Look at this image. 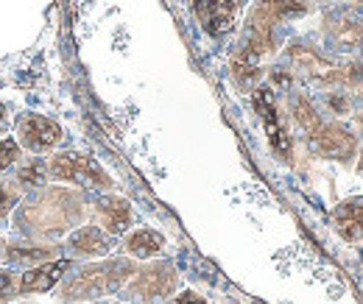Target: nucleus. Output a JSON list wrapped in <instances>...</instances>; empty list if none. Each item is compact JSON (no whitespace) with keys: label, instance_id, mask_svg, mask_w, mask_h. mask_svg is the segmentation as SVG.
<instances>
[{"label":"nucleus","instance_id":"obj_1","mask_svg":"<svg viewBox=\"0 0 363 304\" xmlns=\"http://www.w3.org/2000/svg\"><path fill=\"white\" fill-rule=\"evenodd\" d=\"M313 0H257L246 17L243 34L232 50L229 73L240 89H252L263 79V59L282 45V28L291 20L305 17Z\"/></svg>","mask_w":363,"mask_h":304},{"label":"nucleus","instance_id":"obj_2","mask_svg":"<svg viewBox=\"0 0 363 304\" xmlns=\"http://www.w3.org/2000/svg\"><path fill=\"white\" fill-rule=\"evenodd\" d=\"M87 218L90 201L84 190L70 184H43L23 196L9 220L17 237L59 243Z\"/></svg>","mask_w":363,"mask_h":304},{"label":"nucleus","instance_id":"obj_3","mask_svg":"<svg viewBox=\"0 0 363 304\" xmlns=\"http://www.w3.org/2000/svg\"><path fill=\"white\" fill-rule=\"evenodd\" d=\"M137 271V260L132 257H101L90 260L79 268H70L59 288L56 296L62 304H90L101 302L106 296H115L123 291L129 276Z\"/></svg>","mask_w":363,"mask_h":304},{"label":"nucleus","instance_id":"obj_4","mask_svg":"<svg viewBox=\"0 0 363 304\" xmlns=\"http://www.w3.org/2000/svg\"><path fill=\"white\" fill-rule=\"evenodd\" d=\"M282 67L294 76V81L305 84V87L324 92V89H338V67L341 59L316 43L299 37L285 45L282 53Z\"/></svg>","mask_w":363,"mask_h":304},{"label":"nucleus","instance_id":"obj_5","mask_svg":"<svg viewBox=\"0 0 363 304\" xmlns=\"http://www.w3.org/2000/svg\"><path fill=\"white\" fill-rule=\"evenodd\" d=\"M324 50L335 56H361L363 53V6L338 3L321 14L318 26Z\"/></svg>","mask_w":363,"mask_h":304},{"label":"nucleus","instance_id":"obj_6","mask_svg":"<svg viewBox=\"0 0 363 304\" xmlns=\"http://www.w3.org/2000/svg\"><path fill=\"white\" fill-rule=\"evenodd\" d=\"M179 271L171 260H145L123 285V299L132 304H165L179 293Z\"/></svg>","mask_w":363,"mask_h":304},{"label":"nucleus","instance_id":"obj_7","mask_svg":"<svg viewBox=\"0 0 363 304\" xmlns=\"http://www.w3.org/2000/svg\"><path fill=\"white\" fill-rule=\"evenodd\" d=\"M48 179L56 184H70L84 193H109L115 187L112 176L106 174L95 159L79 151H56L48 159Z\"/></svg>","mask_w":363,"mask_h":304},{"label":"nucleus","instance_id":"obj_8","mask_svg":"<svg viewBox=\"0 0 363 304\" xmlns=\"http://www.w3.org/2000/svg\"><path fill=\"white\" fill-rule=\"evenodd\" d=\"M305 142L318 159L338 162V165H352L361 151V137L344 120H324Z\"/></svg>","mask_w":363,"mask_h":304},{"label":"nucleus","instance_id":"obj_9","mask_svg":"<svg viewBox=\"0 0 363 304\" xmlns=\"http://www.w3.org/2000/svg\"><path fill=\"white\" fill-rule=\"evenodd\" d=\"M14 140L20 142L23 151L28 154H48V151H56V145L65 140V131L62 126L48 118V115H37V112H26L14 120Z\"/></svg>","mask_w":363,"mask_h":304},{"label":"nucleus","instance_id":"obj_10","mask_svg":"<svg viewBox=\"0 0 363 304\" xmlns=\"http://www.w3.org/2000/svg\"><path fill=\"white\" fill-rule=\"evenodd\" d=\"M255 109L266 126V134H269V142H272L274 154L282 159V162H291L294 159V140H291V131H288V123L277 106V98H274L272 87H257L255 89Z\"/></svg>","mask_w":363,"mask_h":304},{"label":"nucleus","instance_id":"obj_11","mask_svg":"<svg viewBox=\"0 0 363 304\" xmlns=\"http://www.w3.org/2000/svg\"><path fill=\"white\" fill-rule=\"evenodd\" d=\"M90 218L92 223H98L112 237H123L135 223V207L123 196L95 193V198L90 201Z\"/></svg>","mask_w":363,"mask_h":304},{"label":"nucleus","instance_id":"obj_12","mask_svg":"<svg viewBox=\"0 0 363 304\" xmlns=\"http://www.w3.org/2000/svg\"><path fill=\"white\" fill-rule=\"evenodd\" d=\"M115 240L118 237H112L109 232H104L98 223H82V226H76L67 237H65V254L70 257V260H101V257H109V252L115 249Z\"/></svg>","mask_w":363,"mask_h":304},{"label":"nucleus","instance_id":"obj_13","mask_svg":"<svg viewBox=\"0 0 363 304\" xmlns=\"http://www.w3.org/2000/svg\"><path fill=\"white\" fill-rule=\"evenodd\" d=\"M243 3L246 0H193V11L204 34H210L213 40H221L235 31Z\"/></svg>","mask_w":363,"mask_h":304},{"label":"nucleus","instance_id":"obj_14","mask_svg":"<svg viewBox=\"0 0 363 304\" xmlns=\"http://www.w3.org/2000/svg\"><path fill=\"white\" fill-rule=\"evenodd\" d=\"M59 257H65L62 243H43V240H26V237L6 240V249H3V262L9 268H23V271Z\"/></svg>","mask_w":363,"mask_h":304},{"label":"nucleus","instance_id":"obj_15","mask_svg":"<svg viewBox=\"0 0 363 304\" xmlns=\"http://www.w3.org/2000/svg\"><path fill=\"white\" fill-rule=\"evenodd\" d=\"M285 115H288L291 126L305 140L324 123V112L318 109V103L302 87H291L285 92Z\"/></svg>","mask_w":363,"mask_h":304},{"label":"nucleus","instance_id":"obj_16","mask_svg":"<svg viewBox=\"0 0 363 304\" xmlns=\"http://www.w3.org/2000/svg\"><path fill=\"white\" fill-rule=\"evenodd\" d=\"M70 268H73L70 257H59V260H50L20 271V299L23 296H34V293H50Z\"/></svg>","mask_w":363,"mask_h":304},{"label":"nucleus","instance_id":"obj_17","mask_svg":"<svg viewBox=\"0 0 363 304\" xmlns=\"http://www.w3.org/2000/svg\"><path fill=\"white\" fill-rule=\"evenodd\" d=\"M333 226L341 240L363 243V196H350L333 210Z\"/></svg>","mask_w":363,"mask_h":304},{"label":"nucleus","instance_id":"obj_18","mask_svg":"<svg viewBox=\"0 0 363 304\" xmlns=\"http://www.w3.org/2000/svg\"><path fill=\"white\" fill-rule=\"evenodd\" d=\"M165 235L162 232H157V229H151V226H140V229H129L126 235H123V252H126V257H132V260H154V257H160L162 252H165Z\"/></svg>","mask_w":363,"mask_h":304},{"label":"nucleus","instance_id":"obj_19","mask_svg":"<svg viewBox=\"0 0 363 304\" xmlns=\"http://www.w3.org/2000/svg\"><path fill=\"white\" fill-rule=\"evenodd\" d=\"M11 171H14V181L23 193H31V190L48 184V159L37 157V154H34V159H26V162L20 159Z\"/></svg>","mask_w":363,"mask_h":304},{"label":"nucleus","instance_id":"obj_20","mask_svg":"<svg viewBox=\"0 0 363 304\" xmlns=\"http://www.w3.org/2000/svg\"><path fill=\"white\" fill-rule=\"evenodd\" d=\"M316 103L318 109L324 115H330L333 120H344L352 112V92H347V89H324V92H318Z\"/></svg>","mask_w":363,"mask_h":304},{"label":"nucleus","instance_id":"obj_21","mask_svg":"<svg viewBox=\"0 0 363 304\" xmlns=\"http://www.w3.org/2000/svg\"><path fill=\"white\" fill-rule=\"evenodd\" d=\"M338 89L358 92L363 89V53L361 56H344L338 67Z\"/></svg>","mask_w":363,"mask_h":304},{"label":"nucleus","instance_id":"obj_22","mask_svg":"<svg viewBox=\"0 0 363 304\" xmlns=\"http://www.w3.org/2000/svg\"><path fill=\"white\" fill-rule=\"evenodd\" d=\"M23 190L17 187L14 179H0V223H9L11 213L17 210V204L23 201Z\"/></svg>","mask_w":363,"mask_h":304},{"label":"nucleus","instance_id":"obj_23","mask_svg":"<svg viewBox=\"0 0 363 304\" xmlns=\"http://www.w3.org/2000/svg\"><path fill=\"white\" fill-rule=\"evenodd\" d=\"M20 299V274L17 268H0V304H14Z\"/></svg>","mask_w":363,"mask_h":304},{"label":"nucleus","instance_id":"obj_24","mask_svg":"<svg viewBox=\"0 0 363 304\" xmlns=\"http://www.w3.org/2000/svg\"><path fill=\"white\" fill-rule=\"evenodd\" d=\"M23 159V148L14 137H0V176L9 174Z\"/></svg>","mask_w":363,"mask_h":304},{"label":"nucleus","instance_id":"obj_25","mask_svg":"<svg viewBox=\"0 0 363 304\" xmlns=\"http://www.w3.org/2000/svg\"><path fill=\"white\" fill-rule=\"evenodd\" d=\"M350 120H352V123H350L352 131L363 140V89L352 92V112H350Z\"/></svg>","mask_w":363,"mask_h":304},{"label":"nucleus","instance_id":"obj_26","mask_svg":"<svg viewBox=\"0 0 363 304\" xmlns=\"http://www.w3.org/2000/svg\"><path fill=\"white\" fill-rule=\"evenodd\" d=\"M165 304H207L199 293H193V291H184V293H177V296H171Z\"/></svg>","mask_w":363,"mask_h":304},{"label":"nucleus","instance_id":"obj_27","mask_svg":"<svg viewBox=\"0 0 363 304\" xmlns=\"http://www.w3.org/2000/svg\"><path fill=\"white\" fill-rule=\"evenodd\" d=\"M11 131V109L0 101V137H6Z\"/></svg>","mask_w":363,"mask_h":304},{"label":"nucleus","instance_id":"obj_28","mask_svg":"<svg viewBox=\"0 0 363 304\" xmlns=\"http://www.w3.org/2000/svg\"><path fill=\"white\" fill-rule=\"evenodd\" d=\"M313 3H321V6H338V3H347V0H313Z\"/></svg>","mask_w":363,"mask_h":304},{"label":"nucleus","instance_id":"obj_29","mask_svg":"<svg viewBox=\"0 0 363 304\" xmlns=\"http://www.w3.org/2000/svg\"><path fill=\"white\" fill-rule=\"evenodd\" d=\"M358 157H361V159H355V168H358V174H363V148L358 151Z\"/></svg>","mask_w":363,"mask_h":304},{"label":"nucleus","instance_id":"obj_30","mask_svg":"<svg viewBox=\"0 0 363 304\" xmlns=\"http://www.w3.org/2000/svg\"><path fill=\"white\" fill-rule=\"evenodd\" d=\"M3 249H6V240L0 237V265H3Z\"/></svg>","mask_w":363,"mask_h":304},{"label":"nucleus","instance_id":"obj_31","mask_svg":"<svg viewBox=\"0 0 363 304\" xmlns=\"http://www.w3.org/2000/svg\"><path fill=\"white\" fill-rule=\"evenodd\" d=\"M90 304H132V302H104V299H101V302H90Z\"/></svg>","mask_w":363,"mask_h":304},{"label":"nucleus","instance_id":"obj_32","mask_svg":"<svg viewBox=\"0 0 363 304\" xmlns=\"http://www.w3.org/2000/svg\"><path fill=\"white\" fill-rule=\"evenodd\" d=\"M20 304H28V302H20Z\"/></svg>","mask_w":363,"mask_h":304}]
</instances>
